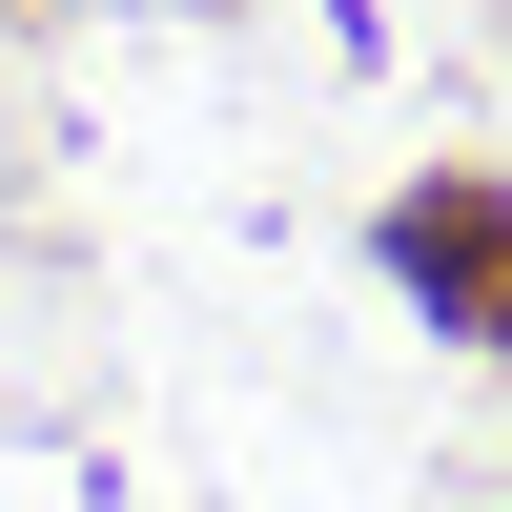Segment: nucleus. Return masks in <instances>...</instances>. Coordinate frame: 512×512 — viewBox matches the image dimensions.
I'll return each instance as SVG.
<instances>
[{"mask_svg":"<svg viewBox=\"0 0 512 512\" xmlns=\"http://www.w3.org/2000/svg\"><path fill=\"white\" fill-rule=\"evenodd\" d=\"M390 267L410 287H451V308L512 349V205H472V185H431V205H390Z\"/></svg>","mask_w":512,"mask_h":512,"instance_id":"obj_1","label":"nucleus"}]
</instances>
